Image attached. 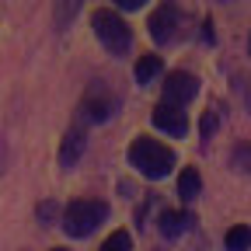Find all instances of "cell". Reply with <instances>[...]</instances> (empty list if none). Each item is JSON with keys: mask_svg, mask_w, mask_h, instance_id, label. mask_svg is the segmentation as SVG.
<instances>
[{"mask_svg": "<svg viewBox=\"0 0 251 251\" xmlns=\"http://www.w3.org/2000/svg\"><path fill=\"white\" fill-rule=\"evenodd\" d=\"M129 164H133L143 178L157 181V178H164V175L175 168V150H171V147H164L161 140L136 136V140L129 143Z\"/></svg>", "mask_w": 251, "mask_h": 251, "instance_id": "obj_1", "label": "cell"}, {"mask_svg": "<svg viewBox=\"0 0 251 251\" xmlns=\"http://www.w3.org/2000/svg\"><path fill=\"white\" fill-rule=\"evenodd\" d=\"M91 25H94V35H98V42L112 52V56H126L133 49V31H129V25H126L115 11H108V7H98L91 14Z\"/></svg>", "mask_w": 251, "mask_h": 251, "instance_id": "obj_2", "label": "cell"}, {"mask_svg": "<svg viewBox=\"0 0 251 251\" xmlns=\"http://www.w3.org/2000/svg\"><path fill=\"white\" fill-rule=\"evenodd\" d=\"M105 220H108V206L101 199H77L63 213V227H67L70 237H87L98 224H105Z\"/></svg>", "mask_w": 251, "mask_h": 251, "instance_id": "obj_3", "label": "cell"}, {"mask_svg": "<svg viewBox=\"0 0 251 251\" xmlns=\"http://www.w3.org/2000/svg\"><path fill=\"white\" fill-rule=\"evenodd\" d=\"M80 115L87 122H105L115 115V101H112V94L101 87V84H91V91L84 94V101H80Z\"/></svg>", "mask_w": 251, "mask_h": 251, "instance_id": "obj_4", "label": "cell"}, {"mask_svg": "<svg viewBox=\"0 0 251 251\" xmlns=\"http://www.w3.org/2000/svg\"><path fill=\"white\" fill-rule=\"evenodd\" d=\"M196 91H199V80L192 74H185V70H175L168 74V84H164V105H185V101H192L196 98Z\"/></svg>", "mask_w": 251, "mask_h": 251, "instance_id": "obj_5", "label": "cell"}, {"mask_svg": "<svg viewBox=\"0 0 251 251\" xmlns=\"http://www.w3.org/2000/svg\"><path fill=\"white\" fill-rule=\"evenodd\" d=\"M147 28H150L153 42H171L175 31H178V7H175V4H161V7L150 14Z\"/></svg>", "mask_w": 251, "mask_h": 251, "instance_id": "obj_6", "label": "cell"}, {"mask_svg": "<svg viewBox=\"0 0 251 251\" xmlns=\"http://www.w3.org/2000/svg\"><path fill=\"white\" fill-rule=\"evenodd\" d=\"M153 126L161 133H168V136H185L188 133V119H185V112H178L175 105H157L153 108Z\"/></svg>", "mask_w": 251, "mask_h": 251, "instance_id": "obj_7", "label": "cell"}, {"mask_svg": "<svg viewBox=\"0 0 251 251\" xmlns=\"http://www.w3.org/2000/svg\"><path fill=\"white\" fill-rule=\"evenodd\" d=\"M80 157H84V133H80V126H74V129L63 136V147H59V164H63V168H74Z\"/></svg>", "mask_w": 251, "mask_h": 251, "instance_id": "obj_8", "label": "cell"}, {"mask_svg": "<svg viewBox=\"0 0 251 251\" xmlns=\"http://www.w3.org/2000/svg\"><path fill=\"white\" fill-rule=\"evenodd\" d=\"M188 227H192V213H175V209L161 213V234H164V237H178V234H185Z\"/></svg>", "mask_w": 251, "mask_h": 251, "instance_id": "obj_9", "label": "cell"}, {"mask_svg": "<svg viewBox=\"0 0 251 251\" xmlns=\"http://www.w3.org/2000/svg\"><path fill=\"white\" fill-rule=\"evenodd\" d=\"M199 188H202L199 171H196V168H185V171H181V178H178V196H181L185 202H192V199L199 196Z\"/></svg>", "mask_w": 251, "mask_h": 251, "instance_id": "obj_10", "label": "cell"}, {"mask_svg": "<svg viewBox=\"0 0 251 251\" xmlns=\"http://www.w3.org/2000/svg\"><path fill=\"white\" fill-rule=\"evenodd\" d=\"M157 74H161V59H157V56H140V63H136V80H140V84H150Z\"/></svg>", "mask_w": 251, "mask_h": 251, "instance_id": "obj_11", "label": "cell"}, {"mask_svg": "<svg viewBox=\"0 0 251 251\" xmlns=\"http://www.w3.org/2000/svg\"><path fill=\"white\" fill-rule=\"evenodd\" d=\"M227 248L230 251H248L251 248V227H244V224L241 227H230L227 230Z\"/></svg>", "mask_w": 251, "mask_h": 251, "instance_id": "obj_12", "label": "cell"}, {"mask_svg": "<svg viewBox=\"0 0 251 251\" xmlns=\"http://www.w3.org/2000/svg\"><path fill=\"white\" fill-rule=\"evenodd\" d=\"M101 251H133V241H129V234H126V230H115V234L101 244Z\"/></svg>", "mask_w": 251, "mask_h": 251, "instance_id": "obj_13", "label": "cell"}, {"mask_svg": "<svg viewBox=\"0 0 251 251\" xmlns=\"http://www.w3.org/2000/svg\"><path fill=\"white\" fill-rule=\"evenodd\" d=\"M234 168H237L241 175H251V143H241V147L234 150Z\"/></svg>", "mask_w": 251, "mask_h": 251, "instance_id": "obj_14", "label": "cell"}, {"mask_svg": "<svg viewBox=\"0 0 251 251\" xmlns=\"http://www.w3.org/2000/svg\"><path fill=\"white\" fill-rule=\"evenodd\" d=\"M216 119H220V115H216V108H209V112H206V119H202V136H206V140H209V136H213V129H216Z\"/></svg>", "mask_w": 251, "mask_h": 251, "instance_id": "obj_15", "label": "cell"}, {"mask_svg": "<svg viewBox=\"0 0 251 251\" xmlns=\"http://www.w3.org/2000/svg\"><path fill=\"white\" fill-rule=\"evenodd\" d=\"M39 216H42V220H52V216H56V202H42V206H39Z\"/></svg>", "mask_w": 251, "mask_h": 251, "instance_id": "obj_16", "label": "cell"}, {"mask_svg": "<svg viewBox=\"0 0 251 251\" xmlns=\"http://www.w3.org/2000/svg\"><path fill=\"white\" fill-rule=\"evenodd\" d=\"M244 105H248V112H251V77L244 80Z\"/></svg>", "mask_w": 251, "mask_h": 251, "instance_id": "obj_17", "label": "cell"}, {"mask_svg": "<svg viewBox=\"0 0 251 251\" xmlns=\"http://www.w3.org/2000/svg\"><path fill=\"white\" fill-rule=\"evenodd\" d=\"M143 4V0H122V11H136Z\"/></svg>", "mask_w": 251, "mask_h": 251, "instance_id": "obj_18", "label": "cell"}, {"mask_svg": "<svg viewBox=\"0 0 251 251\" xmlns=\"http://www.w3.org/2000/svg\"><path fill=\"white\" fill-rule=\"evenodd\" d=\"M248 52H251V39H248Z\"/></svg>", "mask_w": 251, "mask_h": 251, "instance_id": "obj_19", "label": "cell"}, {"mask_svg": "<svg viewBox=\"0 0 251 251\" xmlns=\"http://www.w3.org/2000/svg\"><path fill=\"white\" fill-rule=\"evenodd\" d=\"M56 251H67V248H56Z\"/></svg>", "mask_w": 251, "mask_h": 251, "instance_id": "obj_20", "label": "cell"}]
</instances>
